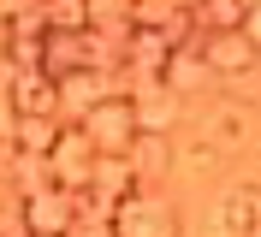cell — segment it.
Instances as JSON below:
<instances>
[{
    "label": "cell",
    "mask_w": 261,
    "mask_h": 237,
    "mask_svg": "<svg viewBox=\"0 0 261 237\" xmlns=\"http://www.w3.org/2000/svg\"><path fill=\"white\" fill-rule=\"evenodd\" d=\"M208 83V65H202V54H172V65H166V89L184 95V89H202Z\"/></svg>",
    "instance_id": "obj_13"
},
{
    "label": "cell",
    "mask_w": 261,
    "mask_h": 237,
    "mask_svg": "<svg viewBox=\"0 0 261 237\" xmlns=\"http://www.w3.org/2000/svg\"><path fill=\"white\" fill-rule=\"evenodd\" d=\"M6 89H12V113H18V119H60V83H54V77L18 71Z\"/></svg>",
    "instance_id": "obj_6"
},
{
    "label": "cell",
    "mask_w": 261,
    "mask_h": 237,
    "mask_svg": "<svg viewBox=\"0 0 261 237\" xmlns=\"http://www.w3.org/2000/svg\"><path fill=\"white\" fill-rule=\"evenodd\" d=\"M89 196H95L107 214H113L119 202H130V196H143V178L130 172V160H95V178H89Z\"/></svg>",
    "instance_id": "obj_7"
},
{
    "label": "cell",
    "mask_w": 261,
    "mask_h": 237,
    "mask_svg": "<svg viewBox=\"0 0 261 237\" xmlns=\"http://www.w3.org/2000/svg\"><path fill=\"white\" fill-rule=\"evenodd\" d=\"M202 65H208V77H249V71H261V54L244 42V30H214V36H202Z\"/></svg>",
    "instance_id": "obj_4"
},
{
    "label": "cell",
    "mask_w": 261,
    "mask_h": 237,
    "mask_svg": "<svg viewBox=\"0 0 261 237\" xmlns=\"http://www.w3.org/2000/svg\"><path fill=\"white\" fill-rule=\"evenodd\" d=\"M48 30L83 36V30H89V0H60V6H48Z\"/></svg>",
    "instance_id": "obj_14"
},
{
    "label": "cell",
    "mask_w": 261,
    "mask_h": 237,
    "mask_svg": "<svg viewBox=\"0 0 261 237\" xmlns=\"http://www.w3.org/2000/svg\"><path fill=\"white\" fill-rule=\"evenodd\" d=\"M130 113H137V137H172V125H178V95L172 89H137L130 95Z\"/></svg>",
    "instance_id": "obj_8"
},
{
    "label": "cell",
    "mask_w": 261,
    "mask_h": 237,
    "mask_svg": "<svg viewBox=\"0 0 261 237\" xmlns=\"http://www.w3.org/2000/svg\"><path fill=\"white\" fill-rule=\"evenodd\" d=\"M214 160H220V148H214L208 137H196V142H184V148H178V160H172V166H184V172H208Z\"/></svg>",
    "instance_id": "obj_15"
},
{
    "label": "cell",
    "mask_w": 261,
    "mask_h": 237,
    "mask_svg": "<svg viewBox=\"0 0 261 237\" xmlns=\"http://www.w3.org/2000/svg\"><path fill=\"white\" fill-rule=\"evenodd\" d=\"M196 18H202V30H244L249 18V0H208V6H196Z\"/></svg>",
    "instance_id": "obj_12"
},
{
    "label": "cell",
    "mask_w": 261,
    "mask_h": 237,
    "mask_svg": "<svg viewBox=\"0 0 261 237\" xmlns=\"http://www.w3.org/2000/svg\"><path fill=\"white\" fill-rule=\"evenodd\" d=\"M18 225H24L30 237H71L77 202H71L65 190L42 184V190H30V196H18Z\"/></svg>",
    "instance_id": "obj_2"
},
{
    "label": "cell",
    "mask_w": 261,
    "mask_h": 237,
    "mask_svg": "<svg viewBox=\"0 0 261 237\" xmlns=\"http://www.w3.org/2000/svg\"><path fill=\"white\" fill-rule=\"evenodd\" d=\"M244 42L261 54V6H249V18H244Z\"/></svg>",
    "instance_id": "obj_16"
},
{
    "label": "cell",
    "mask_w": 261,
    "mask_h": 237,
    "mask_svg": "<svg viewBox=\"0 0 261 237\" xmlns=\"http://www.w3.org/2000/svg\"><path fill=\"white\" fill-rule=\"evenodd\" d=\"M113 95H119L113 71H71V77H60V125H83Z\"/></svg>",
    "instance_id": "obj_5"
},
{
    "label": "cell",
    "mask_w": 261,
    "mask_h": 237,
    "mask_svg": "<svg viewBox=\"0 0 261 237\" xmlns=\"http://www.w3.org/2000/svg\"><path fill=\"white\" fill-rule=\"evenodd\" d=\"M0 237H6V231H0Z\"/></svg>",
    "instance_id": "obj_17"
},
{
    "label": "cell",
    "mask_w": 261,
    "mask_h": 237,
    "mask_svg": "<svg viewBox=\"0 0 261 237\" xmlns=\"http://www.w3.org/2000/svg\"><path fill=\"white\" fill-rule=\"evenodd\" d=\"M255 113L249 107H238V101H220L214 107V119H208V142L220 148V154H238V148H249V137H255V125H249Z\"/></svg>",
    "instance_id": "obj_9"
},
{
    "label": "cell",
    "mask_w": 261,
    "mask_h": 237,
    "mask_svg": "<svg viewBox=\"0 0 261 237\" xmlns=\"http://www.w3.org/2000/svg\"><path fill=\"white\" fill-rule=\"evenodd\" d=\"M125 160H130V172H137V178H161V172H172L178 148H172V137H137Z\"/></svg>",
    "instance_id": "obj_10"
},
{
    "label": "cell",
    "mask_w": 261,
    "mask_h": 237,
    "mask_svg": "<svg viewBox=\"0 0 261 237\" xmlns=\"http://www.w3.org/2000/svg\"><path fill=\"white\" fill-rule=\"evenodd\" d=\"M113 237H178V214L161 196H130L113 207Z\"/></svg>",
    "instance_id": "obj_3"
},
{
    "label": "cell",
    "mask_w": 261,
    "mask_h": 237,
    "mask_svg": "<svg viewBox=\"0 0 261 237\" xmlns=\"http://www.w3.org/2000/svg\"><path fill=\"white\" fill-rule=\"evenodd\" d=\"M54 142H60V119H18V154L48 160Z\"/></svg>",
    "instance_id": "obj_11"
},
{
    "label": "cell",
    "mask_w": 261,
    "mask_h": 237,
    "mask_svg": "<svg viewBox=\"0 0 261 237\" xmlns=\"http://www.w3.org/2000/svg\"><path fill=\"white\" fill-rule=\"evenodd\" d=\"M83 137L95 142V154L125 160V154H130V142H137V113H130V95L119 89L113 101H101V107L83 119Z\"/></svg>",
    "instance_id": "obj_1"
}]
</instances>
